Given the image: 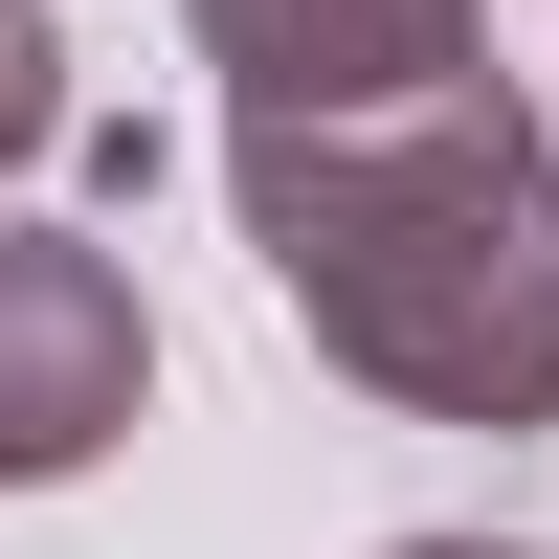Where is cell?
<instances>
[{
    "label": "cell",
    "mask_w": 559,
    "mask_h": 559,
    "mask_svg": "<svg viewBox=\"0 0 559 559\" xmlns=\"http://www.w3.org/2000/svg\"><path fill=\"white\" fill-rule=\"evenodd\" d=\"M224 112H358V90L471 68V0H202Z\"/></svg>",
    "instance_id": "cell-3"
},
{
    "label": "cell",
    "mask_w": 559,
    "mask_h": 559,
    "mask_svg": "<svg viewBox=\"0 0 559 559\" xmlns=\"http://www.w3.org/2000/svg\"><path fill=\"white\" fill-rule=\"evenodd\" d=\"M224 202L313 313V358L381 381L403 426H559V134L492 68L358 112H224Z\"/></svg>",
    "instance_id": "cell-1"
},
{
    "label": "cell",
    "mask_w": 559,
    "mask_h": 559,
    "mask_svg": "<svg viewBox=\"0 0 559 559\" xmlns=\"http://www.w3.org/2000/svg\"><path fill=\"white\" fill-rule=\"evenodd\" d=\"M403 559H515V537H403Z\"/></svg>",
    "instance_id": "cell-5"
},
{
    "label": "cell",
    "mask_w": 559,
    "mask_h": 559,
    "mask_svg": "<svg viewBox=\"0 0 559 559\" xmlns=\"http://www.w3.org/2000/svg\"><path fill=\"white\" fill-rule=\"evenodd\" d=\"M157 403V313L90 224H0V492H68Z\"/></svg>",
    "instance_id": "cell-2"
},
{
    "label": "cell",
    "mask_w": 559,
    "mask_h": 559,
    "mask_svg": "<svg viewBox=\"0 0 559 559\" xmlns=\"http://www.w3.org/2000/svg\"><path fill=\"white\" fill-rule=\"evenodd\" d=\"M68 134V45H45V0H0V179Z\"/></svg>",
    "instance_id": "cell-4"
}]
</instances>
